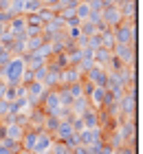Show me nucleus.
<instances>
[{"instance_id": "nucleus-1", "label": "nucleus", "mask_w": 143, "mask_h": 154, "mask_svg": "<svg viewBox=\"0 0 143 154\" xmlns=\"http://www.w3.org/2000/svg\"><path fill=\"white\" fill-rule=\"evenodd\" d=\"M26 71V62L22 55H13L9 60V64L0 66V77H2V82L7 86H18V84H22V75Z\"/></svg>"}, {"instance_id": "nucleus-2", "label": "nucleus", "mask_w": 143, "mask_h": 154, "mask_svg": "<svg viewBox=\"0 0 143 154\" xmlns=\"http://www.w3.org/2000/svg\"><path fill=\"white\" fill-rule=\"evenodd\" d=\"M86 79H88L92 86H104V88H106V82H108V71H106V66L95 64L88 73H86Z\"/></svg>"}, {"instance_id": "nucleus-3", "label": "nucleus", "mask_w": 143, "mask_h": 154, "mask_svg": "<svg viewBox=\"0 0 143 154\" xmlns=\"http://www.w3.org/2000/svg\"><path fill=\"white\" fill-rule=\"evenodd\" d=\"M112 55H114L117 60H121L126 66H130L132 62H134V46H121V44H114Z\"/></svg>"}, {"instance_id": "nucleus-4", "label": "nucleus", "mask_w": 143, "mask_h": 154, "mask_svg": "<svg viewBox=\"0 0 143 154\" xmlns=\"http://www.w3.org/2000/svg\"><path fill=\"white\" fill-rule=\"evenodd\" d=\"M53 137L46 134V132H40L38 134V141H35V148H33V154H48L53 148Z\"/></svg>"}, {"instance_id": "nucleus-5", "label": "nucleus", "mask_w": 143, "mask_h": 154, "mask_svg": "<svg viewBox=\"0 0 143 154\" xmlns=\"http://www.w3.org/2000/svg\"><path fill=\"white\" fill-rule=\"evenodd\" d=\"M42 130H24V134L22 139H20V150H24V152H33L35 148V141H38V134H40Z\"/></svg>"}, {"instance_id": "nucleus-6", "label": "nucleus", "mask_w": 143, "mask_h": 154, "mask_svg": "<svg viewBox=\"0 0 143 154\" xmlns=\"http://www.w3.org/2000/svg\"><path fill=\"white\" fill-rule=\"evenodd\" d=\"M82 121H84V128H97L99 125V115L95 112V108L86 110V112L82 115Z\"/></svg>"}, {"instance_id": "nucleus-7", "label": "nucleus", "mask_w": 143, "mask_h": 154, "mask_svg": "<svg viewBox=\"0 0 143 154\" xmlns=\"http://www.w3.org/2000/svg\"><path fill=\"white\" fill-rule=\"evenodd\" d=\"M75 16H77V20H79V22L88 20V16H90V5L84 2V0H79V2L75 5Z\"/></svg>"}, {"instance_id": "nucleus-8", "label": "nucleus", "mask_w": 143, "mask_h": 154, "mask_svg": "<svg viewBox=\"0 0 143 154\" xmlns=\"http://www.w3.org/2000/svg\"><path fill=\"white\" fill-rule=\"evenodd\" d=\"M117 154H134V150L128 148V145H123V148H117Z\"/></svg>"}]
</instances>
